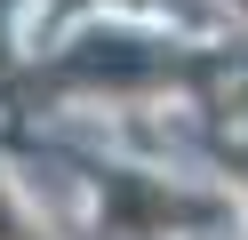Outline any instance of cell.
Listing matches in <instances>:
<instances>
[{"mask_svg": "<svg viewBox=\"0 0 248 240\" xmlns=\"http://www.w3.org/2000/svg\"><path fill=\"white\" fill-rule=\"evenodd\" d=\"M0 240H32V224H24V208L0 192Z\"/></svg>", "mask_w": 248, "mask_h": 240, "instance_id": "7a4b0ae2", "label": "cell"}, {"mask_svg": "<svg viewBox=\"0 0 248 240\" xmlns=\"http://www.w3.org/2000/svg\"><path fill=\"white\" fill-rule=\"evenodd\" d=\"M240 8H248V0H240Z\"/></svg>", "mask_w": 248, "mask_h": 240, "instance_id": "3957f363", "label": "cell"}, {"mask_svg": "<svg viewBox=\"0 0 248 240\" xmlns=\"http://www.w3.org/2000/svg\"><path fill=\"white\" fill-rule=\"evenodd\" d=\"M200 200H184V192H168L160 176H136V168H112L96 192V224L104 240H168L176 224H192Z\"/></svg>", "mask_w": 248, "mask_h": 240, "instance_id": "6da1fadb", "label": "cell"}]
</instances>
